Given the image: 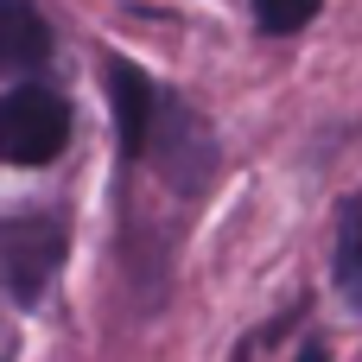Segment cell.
Here are the masks:
<instances>
[{
    "mask_svg": "<svg viewBox=\"0 0 362 362\" xmlns=\"http://www.w3.org/2000/svg\"><path fill=\"white\" fill-rule=\"evenodd\" d=\"M57 261H64V223L57 216H6L0 223V280L19 305L45 299Z\"/></svg>",
    "mask_w": 362,
    "mask_h": 362,
    "instance_id": "2",
    "label": "cell"
},
{
    "mask_svg": "<svg viewBox=\"0 0 362 362\" xmlns=\"http://www.w3.org/2000/svg\"><path fill=\"white\" fill-rule=\"evenodd\" d=\"M337 293L362 312V191L337 210Z\"/></svg>",
    "mask_w": 362,
    "mask_h": 362,
    "instance_id": "5",
    "label": "cell"
},
{
    "mask_svg": "<svg viewBox=\"0 0 362 362\" xmlns=\"http://www.w3.org/2000/svg\"><path fill=\"white\" fill-rule=\"evenodd\" d=\"M108 95H115V134H121V159L140 165L153 153V134H159V115H165V95L146 83V70H134L127 57L108 64Z\"/></svg>",
    "mask_w": 362,
    "mask_h": 362,
    "instance_id": "3",
    "label": "cell"
},
{
    "mask_svg": "<svg viewBox=\"0 0 362 362\" xmlns=\"http://www.w3.org/2000/svg\"><path fill=\"white\" fill-rule=\"evenodd\" d=\"M299 362H331V356H325L318 344H305V350H299Z\"/></svg>",
    "mask_w": 362,
    "mask_h": 362,
    "instance_id": "7",
    "label": "cell"
},
{
    "mask_svg": "<svg viewBox=\"0 0 362 362\" xmlns=\"http://www.w3.org/2000/svg\"><path fill=\"white\" fill-rule=\"evenodd\" d=\"M70 146V102L45 83H19L0 95V159L6 165H51Z\"/></svg>",
    "mask_w": 362,
    "mask_h": 362,
    "instance_id": "1",
    "label": "cell"
},
{
    "mask_svg": "<svg viewBox=\"0 0 362 362\" xmlns=\"http://www.w3.org/2000/svg\"><path fill=\"white\" fill-rule=\"evenodd\" d=\"M51 64V25L32 0H0V70L32 76Z\"/></svg>",
    "mask_w": 362,
    "mask_h": 362,
    "instance_id": "4",
    "label": "cell"
},
{
    "mask_svg": "<svg viewBox=\"0 0 362 362\" xmlns=\"http://www.w3.org/2000/svg\"><path fill=\"white\" fill-rule=\"evenodd\" d=\"M318 6L325 0H255V25L267 38H293V32H305L318 19Z\"/></svg>",
    "mask_w": 362,
    "mask_h": 362,
    "instance_id": "6",
    "label": "cell"
}]
</instances>
